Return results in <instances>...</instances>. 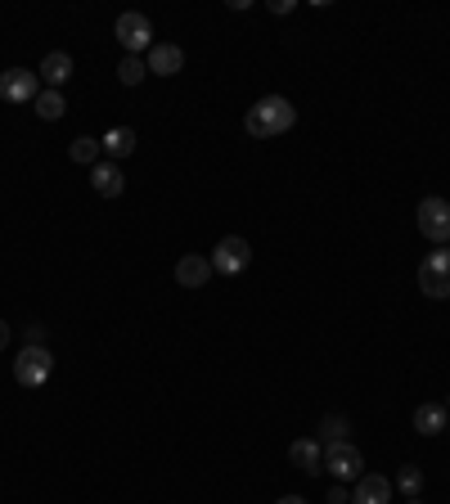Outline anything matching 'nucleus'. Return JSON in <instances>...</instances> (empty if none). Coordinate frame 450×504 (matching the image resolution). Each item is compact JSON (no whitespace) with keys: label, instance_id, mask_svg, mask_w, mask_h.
<instances>
[{"label":"nucleus","instance_id":"obj_1","mask_svg":"<svg viewBox=\"0 0 450 504\" xmlns=\"http://www.w3.org/2000/svg\"><path fill=\"white\" fill-rule=\"evenodd\" d=\"M293 122H297V108L284 95H266L248 108V135H257V140L284 135V131H293Z\"/></svg>","mask_w":450,"mask_h":504},{"label":"nucleus","instance_id":"obj_2","mask_svg":"<svg viewBox=\"0 0 450 504\" xmlns=\"http://www.w3.org/2000/svg\"><path fill=\"white\" fill-rule=\"evenodd\" d=\"M113 36H117V45L131 54V59H140V54H149L154 50V23H149L144 14H117V23H113Z\"/></svg>","mask_w":450,"mask_h":504},{"label":"nucleus","instance_id":"obj_3","mask_svg":"<svg viewBox=\"0 0 450 504\" xmlns=\"http://www.w3.org/2000/svg\"><path fill=\"white\" fill-rule=\"evenodd\" d=\"M419 235L428 239V244H437V248H446L450 244V203L446 198H423L419 203Z\"/></svg>","mask_w":450,"mask_h":504},{"label":"nucleus","instance_id":"obj_4","mask_svg":"<svg viewBox=\"0 0 450 504\" xmlns=\"http://www.w3.org/2000/svg\"><path fill=\"white\" fill-rule=\"evenodd\" d=\"M419 288H423V298H450V248H437L423 257L419 266Z\"/></svg>","mask_w":450,"mask_h":504},{"label":"nucleus","instance_id":"obj_5","mask_svg":"<svg viewBox=\"0 0 450 504\" xmlns=\"http://www.w3.org/2000/svg\"><path fill=\"white\" fill-rule=\"evenodd\" d=\"M212 270L216 275H239V270H248V261H253V248H248V239H239V235H225L216 248H212Z\"/></svg>","mask_w":450,"mask_h":504},{"label":"nucleus","instance_id":"obj_6","mask_svg":"<svg viewBox=\"0 0 450 504\" xmlns=\"http://www.w3.org/2000/svg\"><path fill=\"white\" fill-rule=\"evenodd\" d=\"M50 370H54L50 347H23V351L14 356V379H19L23 388H41V383L50 379Z\"/></svg>","mask_w":450,"mask_h":504},{"label":"nucleus","instance_id":"obj_7","mask_svg":"<svg viewBox=\"0 0 450 504\" xmlns=\"http://www.w3.org/2000/svg\"><path fill=\"white\" fill-rule=\"evenodd\" d=\"M325 468H329L338 482H360V477H365V460H360V451L347 446V442L325 446Z\"/></svg>","mask_w":450,"mask_h":504},{"label":"nucleus","instance_id":"obj_8","mask_svg":"<svg viewBox=\"0 0 450 504\" xmlns=\"http://www.w3.org/2000/svg\"><path fill=\"white\" fill-rule=\"evenodd\" d=\"M41 95V77L28 68H5L0 72V100H10V104H28Z\"/></svg>","mask_w":450,"mask_h":504},{"label":"nucleus","instance_id":"obj_9","mask_svg":"<svg viewBox=\"0 0 450 504\" xmlns=\"http://www.w3.org/2000/svg\"><path fill=\"white\" fill-rule=\"evenodd\" d=\"M144 63H149V72H154V77H176V72L185 68V50L172 45V41H158L154 50L144 54Z\"/></svg>","mask_w":450,"mask_h":504},{"label":"nucleus","instance_id":"obj_10","mask_svg":"<svg viewBox=\"0 0 450 504\" xmlns=\"http://www.w3.org/2000/svg\"><path fill=\"white\" fill-rule=\"evenodd\" d=\"M446 428H450V410L441 401H423L414 410V432H423V437H437V432H446Z\"/></svg>","mask_w":450,"mask_h":504},{"label":"nucleus","instance_id":"obj_11","mask_svg":"<svg viewBox=\"0 0 450 504\" xmlns=\"http://www.w3.org/2000/svg\"><path fill=\"white\" fill-rule=\"evenodd\" d=\"M212 275H216V270H212L207 257H194V252H189V257L176 261V284H181V288H203Z\"/></svg>","mask_w":450,"mask_h":504},{"label":"nucleus","instance_id":"obj_12","mask_svg":"<svg viewBox=\"0 0 450 504\" xmlns=\"http://www.w3.org/2000/svg\"><path fill=\"white\" fill-rule=\"evenodd\" d=\"M351 504H392V482H388V477H379V473L360 477V482H356Z\"/></svg>","mask_w":450,"mask_h":504},{"label":"nucleus","instance_id":"obj_13","mask_svg":"<svg viewBox=\"0 0 450 504\" xmlns=\"http://www.w3.org/2000/svg\"><path fill=\"white\" fill-rule=\"evenodd\" d=\"M91 185H95V194L117 198V194L126 189V176L117 172V163H95V167H91Z\"/></svg>","mask_w":450,"mask_h":504},{"label":"nucleus","instance_id":"obj_14","mask_svg":"<svg viewBox=\"0 0 450 504\" xmlns=\"http://www.w3.org/2000/svg\"><path fill=\"white\" fill-rule=\"evenodd\" d=\"M288 460L302 468V473H320V468H325V451H320V442H311V437L293 442V446H288Z\"/></svg>","mask_w":450,"mask_h":504},{"label":"nucleus","instance_id":"obj_15","mask_svg":"<svg viewBox=\"0 0 450 504\" xmlns=\"http://www.w3.org/2000/svg\"><path fill=\"white\" fill-rule=\"evenodd\" d=\"M36 77H45V91H59V86L72 77V59H68L63 50L45 54V63H41V72H36Z\"/></svg>","mask_w":450,"mask_h":504},{"label":"nucleus","instance_id":"obj_16","mask_svg":"<svg viewBox=\"0 0 450 504\" xmlns=\"http://www.w3.org/2000/svg\"><path fill=\"white\" fill-rule=\"evenodd\" d=\"M100 144H104V154H108L113 163H117V158L135 154V131H131V126H113V131H108V135H104Z\"/></svg>","mask_w":450,"mask_h":504},{"label":"nucleus","instance_id":"obj_17","mask_svg":"<svg viewBox=\"0 0 450 504\" xmlns=\"http://www.w3.org/2000/svg\"><path fill=\"white\" fill-rule=\"evenodd\" d=\"M100 154H104V144H100V140H91V135H77V140L68 144V158L77 163V167H95V163H100Z\"/></svg>","mask_w":450,"mask_h":504},{"label":"nucleus","instance_id":"obj_18","mask_svg":"<svg viewBox=\"0 0 450 504\" xmlns=\"http://www.w3.org/2000/svg\"><path fill=\"white\" fill-rule=\"evenodd\" d=\"M32 104H36V117H41V122H59V117L68 113V104H63V95H59V91H41Z\"/></svg>","mask_w":450,"mask_h":504},{"label":"nucleus","instance_id":"obj_19","mask_svg":"<svg viewBox=\"0 0 450 504\" xmlns=\"http://www.w3.org/2000/svg\"><path fill=\"white\" fill-rule=\"evenodd\" d=\"M144 77H149V63H144V59H131V54H126V59L117 63V82H122V86H140Z\"/></svg>","mask_w":450,"mask_h":504},{"label":"nucleus","instance_id":"obj_20","mask_svg":"<svg viewBox=\"0 0 450 504\" xmlns=\"http://www.w3.org/2000/svg\"><path fill=\"white\" fill-rule=\"evenodd\" d=\"M392 486H397L406 500H419V491H423V473H419L414 464H406V468L397 473V482H392Z\"/></svg>","mask_w":450,"mask_h":504},{"label":"nucleus","instance_id":"obj_21","mask_svg":"<svg viewBox=\"0 0 450 504\" xmlns=\"http://www.w3.org/2000/svg\"><path fill=\"white\" fill-rule=\"evenodd\" d=\"M320 437H325V446H333V442H347V419H342V414H329V419H320Z\"/></svg>","mask_w":450,"mask_h":504},{"label":"nucleus","instance_id":"obj_22","mask_svg":"<svg viewBox=\"0 0 450 504\" xmlns=\"http://www.w3.org/2000/svg\"><path fill=\"white\" fill-rule=\"evenodd\" d=\"M23 338H28V347H45V329H41V324H28Z\"/></svg>","mask_w":450,"mask_h":504},{"label":"nucleus","instance_id":"obj_23","mask_svg":"<svg viewBox=\"0 0 450 504\" xmlns=\"http://www.w3.org/2000/svg\"><path fill=\"white\" fill-rule=\"evenodd\" d=\"M0 347H10V324L0 320Z\"/></svg>","mask_w":450,"mask_h":504},{"label":"nucleus","instance_id":"obj_24","mask_svg":"<svg viewBox=\"0 0 450 504\" xmlns=\"http://www.w3.org/2000/svg\"><path fill=\"white\" fill-rule=\"evenodd\" d=\"M275 504H307L302 495H284V500H275Z\"/></svg>","mask_w":450,"mask_h":504},{"label":"nucleus","instance_id":"obj_25","mask_svg":"<svg viewBox=\"0 0 450 504\" xmlns=\"http://www.w3.org/2000/svg\"><path fill=\"white\" fill-rule=\"evenodd\" d=\"M406 504H423V500H406Z\"/></svg>","mask_w":450,"mask_h":504},{"label":"nucleus","instance_id":"obj_26","mask_svg":"<svg viewBox=\"0 0 450 504\" xmlns=\"http://www.w3.org/2000/svg\"><path fill=\"white\" fill-rule=\"evenodd\" d=\"M446 410H450V396H446Z\"/></svg>","mask_w":450,"mask_h":504},{"label":"nucleus","instance_id":"obj_27","mask_svg":"<svg viewBox=\"0 0 450 504\" xmlns=\"http://www.w3.org/2000/svg\"><path fill=\"white\" fill-rule=\"evenodd\" d=\"M446 432H450V428H446Z\"/></svg>","mask_w":450,"mask_h":504}]
</instances>
